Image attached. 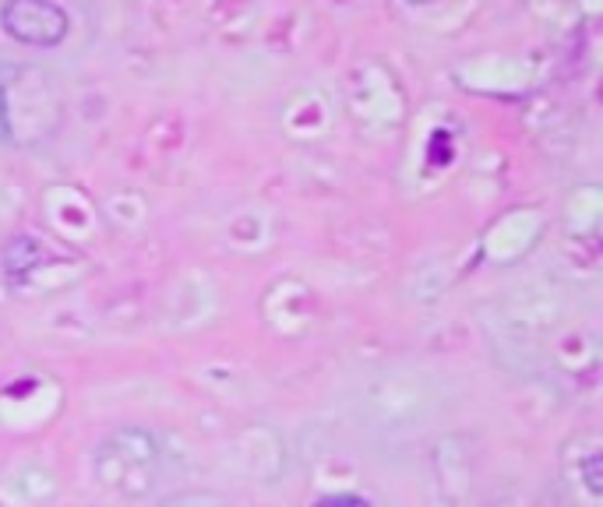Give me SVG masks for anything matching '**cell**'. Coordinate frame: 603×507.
<instances>
[{"mask_svg":"<svg viewBox=\"0 0 603 507\" xmlns=\"http://www.w3.org/2000/svg\"><path fill=\"white\" fill-rule=\"evenodd\" d=\"M0 22L11 40L25 46H57L67 36V14L54 0H11Z\"/></svg>","mask_w":603,"mask_h":507,"instance_id":"cell-1","label":"cell"},{"mask_svg":"<svg viewBox=\"0 0 603 507\" xmlns=\"http://www.w3.org/2000/svg\"><path fill=\"white\" fill-rule=\"evenodd\" d=\"M317 507H371L364 497H349V494H339V497H328V500H322Z\"/></svg>","mask_w":603,"mask_h":507,"instance_id":"cell-2","label":"cell"},{"mask_svg":"<svg viewBox=\"0 0 603 507\" xmlns=\"http://www.w3.org/2000/svg\"><path fill=\"white\" fill-rule=\"evenodd\" d=\"M410 4H427V0H410Z\"/></svg>","mask_w":603,"mask_h":507,"instance_id":"cell-3","label":"cell"}]
</instances>
